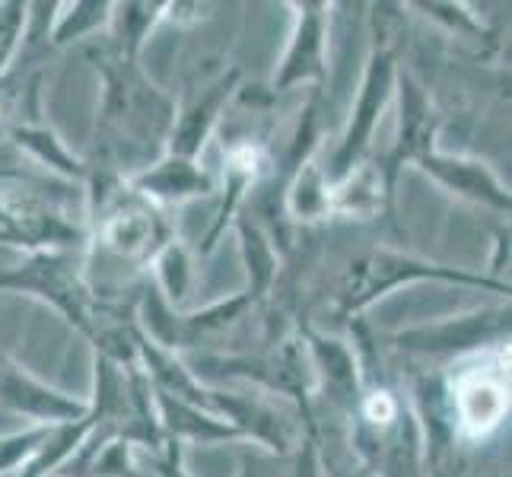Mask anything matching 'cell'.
I'll list each match as a JSON object with an SVG mask.
<instances>
[{"label": "cell", "instance_id": "1", "mask_svg": "<svg viewBox=\"0 0 512 477\" xmlns=\"http://www.w3.org/2000/svg\"><path fill=\"white\" fill-rule=\"evenodd\" d=\"M458 411L471 430H490L506 411L503 385L487 376H468L458 382Z\"/></svg>", "mask_w": 512, "mask_h": 477}, {"label": "cell", "instance_id": "3", "mask_svg": "<svg viewBox=\"0 0 512 477\" xmlns=\"http://www.w3.org/2000/svg\"><path fill=\"white\" fill-rule=\"evenodd\" d=\"M144 185L147 188H160L163 194H188V191L207 188V182L188 163H169L166 169H160L156 175H147Z\"/></svg>", "mask_w": 512, "mask_h": 477}, {"label": "cell", "instance_id": "2", "mask_svg": "<svg viewBox=\"0 0 512 477\" xmlns=\"http://www.w3.org/2000/svg\"><path fill=\"white\" fill-rule=\"evenodd\" d=\"M153 239V226L147 214H121L109 226V242L118 252H137Z\"/></svg>", "mask_w": 512, "mask_h": 477}, {"label": "cell", "instance_id": "4", "mask_svg": "<svg viewBox=\"0 0 512 477\" xmlns=\"http://www.w3.org/2000/svg\"><path fill=\"white\" fill-rule=\"evenodd\" d=\"M392 414H395V404L388 401L385 395H379V398L369 401V417H373V420L385 423V420H392Z\"/></svg>", "mask_w": 512, "mask_h": 477}]
</instances>
